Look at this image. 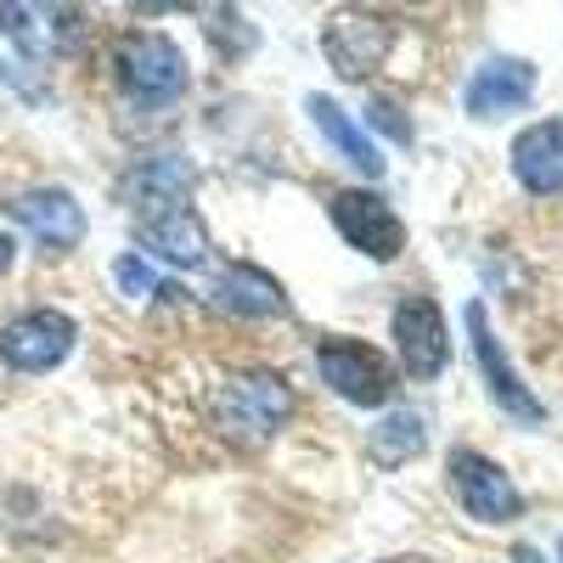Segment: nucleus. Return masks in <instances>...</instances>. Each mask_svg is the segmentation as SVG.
Segmentation results:
<instances>
[{
	"label": "nucleus",
	"mask_w": 563,
	"mask_h": 563,
	"mask_svg": "<svg viewBox=\"0 0 563 563\" xmlns=\"http://www.w3.org/2000/svg\"><path fill=\"white\" fill-rule=\"evenodd\" d=\"M113 85L135 108H169L186 97L192 85V68H186L180 45L169 34H153V29H130L119 34L113 45Z\"/></svg>",
	"instance_id": "1"
},
{
	"label": "nucleus",
	"mask_w": 563,
	"mask_h": 563,
	"mask_svg": "<svg viewBox=\"0 0 563 563\" xmlns=\"http://www.w3.org/2000/svg\"><path fill=\"white\" fill-rule=\"evenodd\" d=\"M214 417L231 440L243 445H265L276 429H288L294 417V389L276 378V372L254 366V372H231L220 400H214Z\"/></svg>",
	"instance_id": "2"
},
{
	"label": "nucleus",
	"mask_w": 563,
	"mask_h": 563,
	"mask_svg": "<svg viewBox=\"0 0 563 563\" xmlns=\"http://www.w3.org/2000/svg\"><path fill=\"white\" fill-rule=\"evenodd\" d=\"M316 372L333 395H344L350 406H366V411L395 406V389H400L389 355L372 350L366 339H321L316 344Z\"/></svg>",
	"instance_id": "3"
},
{
	"label": "nucleus",
	"mask_w": 563,
	"mask_h": 563,
	"mask_svg": "<svg viewBox=\"0 0 563 563\" xmlns=\"http://www.w3.org/2000/svg\"><path fill=\"white\" fill-rule=\"evenodd\" d=\"M462 321H467V344H474V366H479V384L490 389V400H496L512 422H530V429H541V422H547V406L536 400V389L519 378V372H512L501 339L490 333V310H485L479 299H467Z\"/></svg>",
	"instance_id": "4"
},
{
	"label": "nucleus",
	"mask_w": 563,
	"mask_h": 563,
	"mask_svg": "<svg viewBox=\"0 0 563 563\" xmlns=\"http://www.w3.org/2000/svg\"><path fill=\"white\" fill-rule=\"evenodd\" d=\"M79 344V327L68 310H23L0 327V361L23 378H40V372H57Z\"/></svg>",
	"instance_id": "5"
},
{
	"label": "nucleus",
	"mask_w": 563,
	"mask_h": 563,
	"mask_svg": "<svg viewBox=\"0 0 563 563\" xmlns=\"http://www.w3.org/2000/svg\"><path fill=\"white\" fill-rule=\"evenodd\" d=\"M445 479H451V496L462 501V512L479 525H512L525 512L519 485H512L490 456H479L474 445H456L445 456Z\"/></svg>",
	"instance_id": "6"
},
{
	"label": "nucleus",
	"mask_w": 563,
	"mask_h": 563,
	"mask_svg": "<svg viewBox=\"0 0 563 563\" xmlns=\"http://www.w3.org/2000/svg\"><path fill=\"white\" fill-rule=\"evenodd\" d=\"M321 52H327V63H333L339 79H366L395 52V23L384 12L344 7V12H333L321 23Z\"/></svg>",
	"instance_id": "7"
},
{
	"label": "nucleus",
	"mask_w": 563,
	"mask_h": 563,
	"mask_svg": "<svg viewBox=\"0 0 563 563\" xmlns=\"http://www.w3.org/2000/svg\"><path fill=\"white\" fill-rule=\"evenodd\" d=\"M327 214H333L339 238L355 254L384 260V265L406 254V225L389 209V198H378V192H333V198H327Z\"/></svg>",
	"instance_id": "8"
},
{
	"label": "nucleus",
	"mask_w": 563,
	"mask_h": 563,
	"mask_svg": "<svg viewBox=\"0 0 563 563\" xmlns=\"http://www.w3.org/2000/svg\"><path fill=\"white\" fill-rule=\"evenodd\" d=\"M395 350H400V372L417 384H434L445 361H451V339H445V316L429 294H400L395 305Z\"/></svg>",
	"instance_id": "9"
},
{
	"label": "nucleus",
	"mask_w": 563,
	"mask_h": 563,
	"mask_svg": "<svg viewBox=\"0 0 563 563\" xmlns=\"http://www.w3.org/2000/svg\"><path fill=\"white\" fill-rule=\"evenodd\" d=\"M7 214L29 231L34 243L57 249V254L79 249V243H85V231H90V220H85L79 198H74V192H63V186H34V192L7 198Z\"/></svg>",
	"instance_id": "10"
},
{
	"label": "nucleus",
	"mask_w": 563,
	"mask_h": 563,
	"mask_svg": "<svg viewBox=\"0 0 563 563\" xmlns=\"http://www.w3.org/2000/svg\"><path fill=\"white\" fill-rule=\"evenodd\" d=\"M536 63L530 57H490L474 68V79H467L462 90V108L474 113V119H507V113H519L530 97H536Z\"/></svg>",
	"instance_id": "11"
},
{
	"label": "nucleus",
	"mask_w": 563,
	"mask_h": 563,
	"mask_svg": "<svg viewBox=\"0 0 563 563\" xmlns=\"http://www.w3.org/2000/svg\"><path fill=\"white\" fill-rule=\"evenodd\" d=\"M192 180H198V169L186 164L180 153H158V158H141V164H130V169L119 175V198L135 209V220H147V214H158V209L186 203Z\"/></svg>",
	"instance_id": "12"
},
{
	"label": "nucleus",
	"mask_w": 563,
	"mask_h": 563,
	"mask_svg": "<svg viewBox=\"0 0 563 563\" xmlns=\"http://www.w3.org/2000/svg\"><path fill=\"white\" fill-rule=\"evenodd\" d=\"M0 34H12L29 57H63V52H79L85 12H74V7H0Z\"/></svg>",
	"instance_id": "13"
},
{
	"label": "nucleus",
	"mask_w": 563,
	"mask_h": 563,
	"mask_svg": "<svg viewBox=\"0 0 563 563\" xmlns=\"http://www.w3.org/2000/svg\"><path fill=\"white\" fill-rule=\"evenodd\" d=\"M135 243L158 254L164 265H180V271H192L209 260V225L198 220L192 203H175V209H158L147 220H135Z\"/></svg>",
	"instance_id": "14"
},
{
	"label": "nucleus",
	"mask_w": 563,
	"mask_h": 563,
	"mask_svg": "<svg viewBox=\"0 0 563 563\" xmlns=\"http://www.w3.org/2000/svg\"><path fill=\"white\" fill-rule=\"evenodd\" d=\"M512 180L536 198L563 192V119H541L512 135Z\"/></svg>",
	"instance_id": "15"
},
{
	"label": "nucleus",
	"mask_w": 563,
	"mask_h": 563,
	"mask_svg": "<svg viewBox=\"0 0 563 563\" xmlns=\"http://www.w3.org/2000/svg\"><path fill=\"white\" fill-rule=\"evenodd\" d=\"M209 305L225 310V316H249V321H271L288 310V294H282V282L254 271V265H225L209 288Z\"/></svg>",
	"instance_id": "16"
},
{
	"label": "nucleus",
	"mask_w": 563,
	"mask_h": 563,
	"mask_svg": "<svg viewBox=\"0 0 563 563\" xmlns=\"http://www.w3.org/2000/svg\"><path fill=\"white\" fill-rule=\"evenodd\" d=\"M305 108H310V119H316V130L327 135V141H333V153H344V164H355L366 180L372 175H384V158H378V147H372V141L361 135V124L333 102V97H321V90H316V97H305Z\"/></svg>",
	"instance_id": "17"
},
{
	"label": "nucleus",
	"mask_w": 563,
	"mask_h": 563,
	"mask_svg": "<svg viewBox=\"0 0 563 563\" xmlns=\"http://www.w3.org/2000/svg\"><path fill=\"white\" fill-rule=\"evenodd\" d=\"M422 445H429V429H422L417 411H389V417L372 422V434H366L372 462H384V467H400V462L422 456Z\"/></svg>",
	"instance_id": "18"
},
{
	"label": "nucleus",
	"mask_w": 563,
	"mask_h": 563,
	"mask_svg": "<svg viewBox=\"0 0 563 563\" xmlns=\"http://www.w3.org/2000/svg\"><path fill=\"white\" fill-rule=\"evenodd\" d=\"M203 34H209V45L225 57V63H238V57H249L254 45H260V29L254 23H243V12L238 7H209L203 12Z\"/></svg>",
	"instance_id": "19"
},
{
	"label": "nucleus",
	"mask_w": 563,
	"mask_h": 563,
	"mask_svg": "<svg viewBox=\"0 0 563 563\" xmlns=\"http://www.w3.org/2000/svg\"><path fill=\"white\" fill-rule=\"evenodd\" d=\"M113 282H119V288H124L130 299H147V294H158V288H164L158 271H153L147 260H141V254H119V260H113Z\"/></svg>",
	"instance_id": "20"
},
{
	"label": "nucleus",
	"mask_w": 563,
	"mask_h": 563,
	"mask_svg": "<svg viewBox=\"0 0 563 563\" xmlns=\"http://www.w3.org/2000/svg\"><path fill=\"white\" fill-rule=\"evenodd\" d=\"M366 124L378 130V135H389L395 147H411V124H406L400 102H389V97H372V102H366Z\"/></svg>",
	"instance_id": "21"
},
{
	"label": "nucleus",
	"mask_w": 563,
	"mask_h": 563,
	"mask_svg": "<svg viewBox=\"0 0 563 563\" xmlns=\"http://www.w3.org/2000/svg\"><path fill=\"white\" fill-rule=\"evenodd\" d=\"M12 260H18V243L7 238V231H0V276H7V271H12Z\"/></svg>",
	"instance_id": "22"
},
{
	"label": "nucleus",
	"mask_w": 563,
	"mask_h": 563,
	"mask_svg": "<svg viewBox=\"0 0 563 563\" xmlns=\"http://www.w3.org/2000/svg\"><path fill=\"white\" fill-rule=\"evenodd\" d=\"M512 563H541V552L536 547H519V552H512Z\"/></svg>",
	"instance_id": "23"
},
{
	"label": "nucleus",
	"mask_w": 563,
	"mask_h": 563,
	"mask_svg": "<svg viewBox=\"0 0 563 563\" xmlns=\"http://www.w3.org/2000/svg\"><path fill=\"white\" fill-rule=\"evenodd\" d=\"M384 563H434V558H417V552H406V558H384Z\"/></svg>",
	"instance_id": "24"
}]
</instances>
